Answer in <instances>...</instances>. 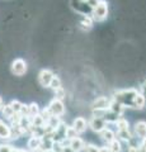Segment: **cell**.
Listing matches in <instances>:
<instances>
[{
    "label": "cell",
    "mask_w": 146,
    "mask_h": 152,
    "mask_svg": "<svg viewBox=\"0 0 146 152\" xmlns=\"http://www.w3.org/2000/svg\"><path fill=\"white\" fill-rule=\"evenodd\" d=\"M93 23L94 20L92 15H81V18H80V28L83 31H90L93 27Z\"/></svg>",
    "instance_id": "12"
},
{
    "label": "cell",
    "mask_w": 146,
    "mask_h": 152,
    "mask_svg": "<svg viewBox=\"0 0 146 152\" xmlns=\"http://www.w3.org/2000/svg\"><path fill=\"white\" fill-rule=\"evenodd\" d=\"M41 142H42V138L41 137H37V136H32L29 140H28V143H27V147L29 148L31 151H36L41 148Z\"/></svg>",
    "instance_id": "13"
},
{
    "label": "cell",
    "mask_w": 146,
    "mask_h": 152,
    "mask_svg": "<svg viewBox=\"0 0 146 152\" xmlns=\"http://www.w3.org/2000/svg\"><path fill=\"white\" fill-rule=\"evenodd\" d=\"M0 138L10 140V127L5 124V122L0 119Z\"/></svg>",
    "instance_id": "15"
},
{
    "label": "cell",
    "mask_w": 146,
    "mask_h": 152,
    "mask_svg": "<svg viewBox=\"0 0 146 152\" xmlns=\"http://www.w3.org/2000/svg\"><path fill=\"white\" fill-rule=\"evenodd\" d=\"M85 3L88 4V5H89V7H92V8H94V7H95V5H97V4H98V3H99V0H85Z\"/></svg>",
    "instance_id": "29"
},
{
    "label": "cell",
    "mask_w": 146,
    "mask_h": 152,
    "mask_svg": "<svg viewBox=\"0 0 146 152\" xmlns=\"http://www.w3.org/2000/svg\"><path fill=\"white\" fill-rule=\"evenodd\" d=\"M18 152H28V151H26V150H18Z\"/></svg>",
    "instance_id": "32"
},
{
    "label": "cell",
    "mask_w": 146,
    "mask_h": 152,
    "mask_svg": "<svg viewBox=\"0 0 146 152\" xmlns=\"http://www.w3.org/2000/svg\"><path fill=\"white\" fill-rule=\"evenodd\" d=\"M108 147H109L111 152H121V151H122L121 142H120V141H117V140H113L111 143H108Z\"/></svg>",
    "instance_id": "21"
},
{
    "label": "cell",
    "mask_w": 146,
    "mask_h": 152,
    "mask_svg": "<svg viewBox=\"0 0 146 152\" xmlns=\"http://www.w3.org/2000/svg\"><path fill=\"white\" fill-rule=\"evenodd\" d=\"M116 124H117V128H118V131H128L130 128H128V122H127L125 118H118L116 122Z\"/></svg>",
    "instance_id": "17"
},
{
    "label": "cell",
    "mask_w": 146,
    "mask_h": 152,
    "mask_svg": "<svg viewBox=\"0 0 146 152\" xmlns=\"http://www.w3.org/2000/svg\"><path fill=\"white\" fill-rule=\"evenodd\" d=\"M135 132L136 134H137V137L140 140H142L146 137V122L141 121V122H137L135 124Z\"/></svg>",
    "instance_id": "14"
},
{
    "label": "cell",
    "mask_w": 146,
    "mask_h": 152,
    "mask_svg": "<svg viewBox=\"0 0 146 152\" xmlns=\"http://www.w3.org/2000/svg\"><path fill=\"white\" fill-rule=\"evenodd\" d=\"M88 126L90 127L94 132L99 133L102 129H104V128L107 127V123H106L104 121H103L102 118H98V117H94V115H93V118H92L90 121H89Z\"/></svg>",
    "instance_id": "7"
},
{
    "label": "cell",
    "mask_w": 146,
    "mask_h": 152,
    "mask_svg": "<svg viewBox=\"0 0 146 152\" xmlns=\"http://www.w3.org/2000/svg\"><path fill=\"white\" fill-rule=\"evenodd\" d=\"M28 110H29V117H34L37 114H40V108H38V104L37 103H31L28 105Z\"/></svg>",
    "instance_id": "22"
},
{
    "label": "cell",
    "mask_w": 146,
    "mask_h": 152,
    "mask_svg": "<svg viewBox=\"0 0 146 152\" xmlns=\"http://www.w3.org/2000/svg\"><path fill=\"white\" fill-rule=\"evenodd\" d=\"M99 137H101V138L104 141V142H107V145H108V143H111L113 140H116L114 132L111 131L109 128H107V127L104 128V129H102V131L99 132Z\"/></svg>",
    "instance_id": "11"
},
{
    "label": "cell",
    "mask_w": 146,
    "mask_h": 152,
    "mask_svg": "<svg viewBox=\"0 0 146 152\" xmlns=\"http://www.w3.org/2000/svg\"><path fill=\"white\" fill-rule=\"evenodd\" d=\"M1 112H3V117H5L7 119H10L14 114V110L13 108L10 107V104H8V105H3L1 107Z\"/></svg>",
    "instance_id": "20"
},
{
    "label": "cell",
    "mask_w": 146,
    "mask_h": 152,
    "mask_svg": "<svg viewBox=\"0 0 146 152\" xmlns=\"http://www.w3.org/2000/svg\"><path fill=\"white\" fill-rule=\"evenodd\" d=\"M71 8L80 15H92L93 8L88 5L85 0H71Z\"/></svg>",
    "instance_id": "4"
},
{
    "label": "cell",
    "mask_w": 146,
    "mask_h": 152,
    "mask_svg": "<svg viewBox=\"0 0 146 152\" xmlns=\"http://www.w3.org/2000/svg\"><path fill=\"white\" fill-rule=\"evenodd\" d=\"M52 77H54L52 71L48 70V69H43V70H41L40 74H38V83L42 88H48Z\"/></svg>",
    "instance_id": "6"
},
{
    "label": "cell",
    "mask_w": 146,
    "mask_h": 152,
    "mask_svg": "<svg viewBox=\"0 0 146 152\" xmlns=\"http://www.w3.org/2000/svg\"><path fill=\"white\" fill-rule=\"evenodd\" d=\"M65 140H71V138H75V137H78V132L74 129V127H66V129H65Z\"/></svg>",
    "instance_id": "19"
},
{
    "label": "cell",
    "mask_w": 146,
    "mask_h": 152,
    "mask_svg": "<svg viewBox=\"0 0 146 152\" xmlns=\"http://www.w3.org/2000/svg\"><path fill=\"white\" fill-rule=\"evenodd\" d=\"M48 110L51 112L52 115H57V117H61L65 114V107H64V103L62 100H59V99H54L51 100L50 104H48Z\"/></svg>",
    "instance_id": "5"
},
{
    "label": "cell",
    "mask_w": 146,
    "mask_h": 152,
    "mask_svg": "<svg viewBox=\"0 0 146 152\" xmlns=\"http://www.w3.org/2000/svg\"><path fill=\"white\" fill-rule=\"evenodd\" d=\"M108 17V3L107 0H99V3L93 8L92 10V18L94 22L102 23L104 22Z\"/></svg>",
    "instance_id": "2"
},
{
    "label": "cell",
    "mask_w": 146,
    "mask_h": 152,
    "mask_svg": "<svg viewBox=\"0 0 146 152\" xmlns=\"http://www.w3.org/2000/svg\"><path fill=\"white\" fill-rule=\"evenodd\" d=\"M10 107L13 108L14 113H19L21 112V108H22V103L19 100H13L10 103Z\"/></svg>",
    "instance_id": "26"
},
{
    "label": "cell",
    "mask_w": 146,
    "mask_h": 152,
    "mask_svg": "<svg viewBox=\"0 0 146 152\" xmlns=\"http://www.w3.org/2000/svg\"><path fill=\"white\" fill-rule=\"evenodd\" d=\"M117 136H118L122 141H126V142H128L131 138H132V136H131L130 131H118Z\"/></svg>",
    "instance_id": "24"
},
{
    "label": "cell",
    "mask_w": 146,
    "mask_h": 152,
    "mask_svg": "<svg viewBox=\"0 0 146 152\" xmlns=\"http://www.w3.org/2000/svg\"><path fill=\"white\" fill-rule=\"evenodd\" d=\"M54 91H55V98H56V99H59V100H62V99H65V96H66V91L64 90L62 86H60V88H57V89H55Z\"/></svg>",
    "instance_id": "23"
},
{
    "label": "cell",
    "mask_w": 146,
    "mask_h": 152,
    "mask_svg": "<svg viewBox=\"0 0 146 152\" xmlns=\"http://www.w3.org/2000/svg\"><path fill=\"white\" fill-rule=\"evenodd\" d=\"M60 86H61V80H60V77H59V76H55V75H54V77H52V80H51L48 88H51L52 90H55V89H57V88H60Z\"/></svg>",
    "instance_id": "25"
},
{
    "label": "cell",
    "mask_w": 146,
    "mask_h": 152,
    "mask_svg": "<svg viewBox=\"0 0 146 152\" xmlns=\"http://www.w3.org/2000/svg\"><path fill=\"white\" fill-rule=\"evenodd\" d=\"M145 103H146L145 96L141 93H137L134 98V109H139V110H141V109H144Z\"/></svg>",
    "instance_id": "16"
},
{
    "label": "cell",
    "mask_w": 146,
    "mask_h": 152,
    "mask_svg": "<svg viewBox=\"0 0 146 152\" xmlns=\"http://www.w3.org/2000/svg\"><path fill=\"white\" fill-rule=\"evenodd\" d=\"M1 107H3V99L0 98V109H1Z\"/></svg>",
    "instance_id": "31"
},
{
    "label": "cell",
    "mask_w": 146,
    "mask_h": 152,
    "mask_svg": "<svg viewBox=\"0 0 146 152\" xmlns=\"http://www.w3.org/2000/svg\"><path fill=\"white\" fill-rule=\"evenodd\" d=\"M111 100L107 96H99L97 98L94 103L92 104V109L93 110H102V109H108L109 108Z\"/></svg>",
    "instance_id": "8"
},
{
    "label": "cell",
    "mask_w": 146,
    "mask_h": 152,
    "mask_svg": "<svg viewBox=\"0 0 146 152\" xmlns=\"http://www.w3.org/2000/svg\"><path fill=\"white\" fill-rule=\"evenodd\" d=\"M13 147L10 145H0V152H12Z\"/></svg>",
    "instance_id": "28"
},
{
    "label": "cell",
    "mask_w": 146,
    "mask_h": 152,
    "mask_svg": "<svg viewBox=\"0 0 146 152\" xmlns=\"http://www.w3.org/2000/svg\"><path fill=\"white\" fill-rule=\"evenodd\" d=\"M28 70L27 62L23 58H15L10 65V71L14 76H24Z\"/></svg>",
    "instance_id": "3"
},
{
    "label": "cell",
    "mask_w": 146,
    "mask_h": 152,
    "mask_svg": "<svg viewBox=\"0 0 146 152\" xmlns=\"http://www.w3.org/2000/svg\"><path fill=\"white\" fill-rule=\"evenodd\" d=\"M99 152H111V150H109V147H99Z\"/></svg>",
    "instance_id": "30"
},
{
    "label": "cell",
    "mask_w": 146,
    "mask_h": 152,
    "mask_svg": "<svg viewBox=\"0 0 146 152\" xmlns=\"http://www.w3.org/2000/svg\"><path fill=\"white\" fill-rule=\"evenodd\" d=\"M69 146H70V148H71L74 152H80L81 150H84L85 143H84V141L81 138H79V137H75V138L69 140Z\"/></svg>",
    "instance_id": "9"
},
{
    "label": "cell",
    "mask_w": 146,
    "mask_h": 152,
    "mask_svg": "<svg viewBox=\"0 0 146 152\" xmlns=\"http://www.w3.org/2000/svg\"><path fill=\"white\" fill-rule=\"evenodd\" d=\"M84 150L85 152H99V147H97L95 145H87Z\"/></svg>",
    "instance_id": "27"
},
{
    "label": "cell",
    "mask_w": 146,
    "mask_h": 152,
    "mask_svg": "<svg viewBox=\"0 0 146 152\" xmlns=\"http://www.w3.org/2000/svg\"><path fill=\"white\" fill-rule=\"evenodd\" d=\"M87 126H88V123L87 121L84 119L83 117H78L76 119H74V123H73V127H74V129L78 132V134L79 133H84L87 131Z\"/></svg>",
    "instance_id": "10"
},
{
    "label": "cell",
    "mask_w": 146,
    "mask_h": 152,
    "mask_svg": "<svg viewBox=\"0 0 146 152\" xmlns=\"http://www.w3.org/2000/svg\"><path fill=\"white\" fill-rule=\"evenodd\" d=\"M32 126L33 127H43L45 126V119L41 114H37V115L32 117Z\"/></svg>",
    "instance_id": "18"
},
{
    "label": "cell",
    "mask_w": 146,
    "mask_h": 152,
    "mask_svg": "<svg viewBox=\"0 0 146 152\" xmlns=\"http://www.w3.org/2000/svg\"><path fill=\"white\" fill-rule=\"evenodd\" d=\"M139 91L135 89H127V90H120L114 94L113 100L118 102L125 108H134V98Z\"/></svg>",
    "instance_id": "1"
}]
</instances>
